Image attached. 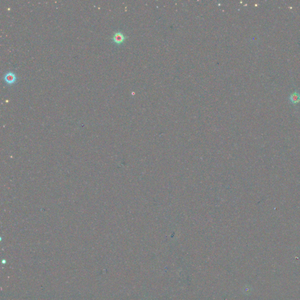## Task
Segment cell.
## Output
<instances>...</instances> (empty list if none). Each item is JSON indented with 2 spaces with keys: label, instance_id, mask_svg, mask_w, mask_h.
<instances>
[{
  "label": "cell",
  "instance_id": "1",
  "mask_svg": "<svg viewBox=\"0 0 300 300\" xmlns=\"http://www.w3.org/2000/svg\"><path fill=\"white\" fill-rule=\"evenodd\" d=\"M126 39V37L122 32H116L114 34L113 40L116 44H121Z\"/></svg>",
  "mask_w": 300,
  "mask_h": 300
},
{
  "label": "cell",
  "instance_id": "2",
  "mask_svg": "<svg viewBox=\"0 0 300 300\" xmlns=\"http://www.w3.org/2000/svg\"><path fill=\"white\" fill-rule=\"evenodd\" d=\"M4 80L8 84H13L17 80V77L15 73L9 72L4 75Z\"/></svg>",
  "mask_w": 300,
  "mask_h": 300
},
{
  "label": "cell",
  "instance_id": "3",
  "mask_svg": "<svg viewBox=\"0 0 300 300\" xmlns=\"http://www.w3.org/2000/svg\"><path fill=\"white\" fill-rule=\"evenodd\" d=\"M289 100L292 105H296L300 101V93L297 91L292 93L289 96Z\"/></svg>",
  "mask_w": 300,
  "mask_h": 300
}]
</instances>
